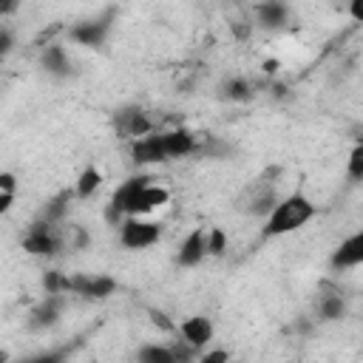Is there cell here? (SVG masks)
<instances>
[{"label": "cell", "mask_w": 363, "mask_h": 363, "mask_svg": "<svg viewBox=\"0 0 363 363\" xmlns=\"http://www.w3.org/2000/svg\"><path fill=\"white\" fill-rule=\"evenodd\" d=\"M315 213H318V207L312 204V199H309L306 193L295 190V193H289V196H284V199H278V201L272 204V210L264 216V230H261V235H264V238L289 235V233L301 230L303 224H309V221L315 218Z\"/></svg>", "instance_id": "obj_2"}, {"label": "cell", "mask_w": 363, "mask_h": 363, "mask_svg": "<svg viewBox=\"0 0 363 363\" xmlns=\"http://www.w3.org/2000/svg\"><path fill=\"white\" fill-rule=\"evenodd\" d=\"M363 261V233H354L349 235L346 241H340V247L332 252V269H349V267H357Z\"/></svg>", "instance_id": "obj_11"}, {"label": "cell", "mask_w": 363, "mask_h": 363, "mask_svg": "<svg viewBox=\"0 0 363 363\" xmlns=\"http://www.w3.org/2000/svg\"><path fill=\"white\" fill-rule=\"evenodd\" d=\"M162 238V224L145 216H125L119 224V241L125 250H147Z\"/></svg>", "instance_id": "obj_3"}, {"label": "cell", "mask_w": 363, "mask_h": 363, "mask_svg": "<svg viewBox=\"0 0 363 363\" xmlns=\"http://www.w3.org/2000/svg\"><path fill=\"white\" fill-rule=\"evenodd\" d=\"M346 315V301L340 295H323L318 301V318L320 320H340Z\"/></svg>", "instance_id": "obj_18"}, {"label": "cell", "mask_w": 363, "mask_h": 363, "mask_svg": "<svg viewBox=\"0 0 363 363\" xmlns=\"http://www.w3.org/2000/svg\"><path fill=\"white\" fill-rule=\"evenodd\" d=\"M349 176L354 182L363 179V145H354L352 153H349Z\"/></svg>", "instance_id": "obj_22"}, {"label": "cell", "mask_w": 363, "mask_h": 363, "mask_svg": "<svg viewBox=\"0 0 363 363\" xmlns=\"http://www.w3.org/2000/svg\"><path fill=\"white\" fill-rule=\"evenodd\" d=\"M65 292L88 298V301H102L116 292V281L111 275H88V272L65 275Z\"/></svg>", "instance_id": "obj_5"}, {"label": "cell", "mask_w": 363, "mask_h": 363, "mask_svg": "<svg viewBox=\"0 0 363 363\" xmlns=\"http://www.w3.org/2000/svg\"><path fill=\"white\" fill-rule=\"evenodd\" d=\"M6 357H9V354H6V352H0V360H6Z\"/></svg>", "instance_id": "obj_29"}, {"label": "cell", "mask_w": 363, "mask_h": 363, "mask_svg": "<svg viewBox=\"0 0 363 363\" xmlns=\"http://www.w3.org/2000/svg\"><path fill=\"white\" fill-rule=\"evenodd\" d=\"M130 156H133L136 164H159V162H167V156L162 150V142H159V133H153V130L145 133V136H139L133 142Z\"/></svg>", "instance_id": "obj_10"}, {"label": "cell", "mask_w": 363, "mask_h": 363, "mask_svg": "<svg viewBox=\"0 0 363 363\" xmlns=\"http://www.w3.org/2000/svg\"><path fill=\"white\" fill-rule=\"evenodd\" d=\"M23 250H26L28 255H57V252L62 250V238H60V233L54 230L51 221L40 218V221H34L31 230L23 235Z\"/></svg>", "instance_id": "obj_6"}, {"label": "cell", "mask_w": 363, "mask_h": 363, "mask_svg": "<svg viewBox=\"0 0 363 363\" xmlns=\"http://www.w3.org/2000/svg\"><path fill=\"white\" fill-rule=\"evenodd\" d=\"M40 62H43V68H45L48 74H54V77H68V74H71V60H68L65 48L57 45V43H48V45L43 48Z\"/></svg>", "instance_id": "obj_15"}, {"label": "cell", "mask_w": 363, "mask_h": 363, "mask_svg": "<svg viewBox=\"0 0 363 363\" xmlns=\"http://www.w3.org/2000/svg\"><path fill=\"white\" fill-rule=\"evenodd\" d=\"M224 96H227V99H235V102H244V99L252 96V85H250L247 79H241V77L227 79V85H224Z\"/></svg>", "instance_id": "obj_20"}, {"label": "cell", "mask_w": 363, "mask_h": 363, "mask_svg": "<svg viewBox=\"0 0 363 363\" xmlns=\"http://www.w3.org/2000/svg\"><path fill=\"white\" fill-rule=\"evenodd\" d=\"M204 258H207V230L204 227H196L182 241V247L176 252V264L179 267H199Z\"/></svg>", "instance_id": "obj_9"}, {"label": "cell", "mask_w": 363, "mask_h": 363, "mask_svg": "<svg viewBox=\"0 0 363 363\" xmlns=\"http://www.w3.org/2000/svg\"><path fill=\"white\" fill-rule=\"evenodd\" d=\"M179 335L184 337V343H187L193 352H199V349H204V346L213 340L216 329H213V320H210V318L193 315V318H184V320L179 323Z\"/></svg>", "instance_id": "obj_8"}, {"label": "cell", "mask_w": 363, "mask_h": 363, "mask_svg": "<svg viewBox=\"0 0 363 363\" xmlns=\"http://www.w3.org/2000/svg\"><path fill=\"white\" fill-rule=\"evenodd\" d=\"M150 320H153L159 329H164V332H170V329H173V323L167 320V315H164V312H156V309H150Z\"/></svg>", "instance_id": "obj_23"}, {"label": "cell", "mask_w": 363, "mask_h": 363, "mask_svg": "<svg viewBox=\"0 0 363 363\" xmlns=\"http://www.w3.org/2000/svg\"><path fill=\"white\" fill-rule=\"evenodd\" d=\"M159 142H162V150L170 159H179V156H190L199 150V136L187 128H173V130H162L159 133Z\"/></svg>", "instance_id": "obj_7"}, {"label": "cell", "mask_w": 363, "mask_h": 363, "mask_svg": "<svg viewBox=\"0 0 363 363\" xmlns=\"http://www.w3.org/2000/svg\"><path fill=\"white\" fill-rule=\"evenodd\" d=\"M17 9V0H0V14H9Z\"/></svg>", "instance_id": "obj_28"}, {"label": "cell", "mask_w": 363, "mask_h": 363, "mask_svg": "<svg viewBox=\"0 0 363 363\" xmlns=\"http://www.w3.org/2000/svg\"><path fill=\"white\" fill-rule=\"evenodd\" d=\"M113 122H116L119 133L133 136V139H139V136H145V133L153 130V122H150V119L145 116V111H139V108H125V111H119V113L113 116Z\"/></svg>", "instance_id": "obj_13"}, {"label": "cell", "mask_w": 363, "mask_h": 363, "mask_svg": "<svg viewBox=\"0 0 363 363\" xmlns=\"http://www.w3.org/2000/svg\"><path fill=\"white\" fill-rule=\"evenodd\" d=\"M167 201H170V190L164 184H156L150 176H133L116 187V193L108 201L105 218L119 221L125 216H150Z\"/></svg>", "instance_id": "obj_1"}, {"label": "cell", "mask_w": 363, "mask_h": 363, "mask_svg": "<svg viewBox=\"0 0 363 363\" xmlns=\"http://www.w3.org/2000/svg\"><path fill=\"white\" fill-rule=\"evenodd\" d=\"M99 184H102V173H99V167L88 164V167L79 173L77 184H74V196H79V199H88V196H94V193L99 190Z\"/></svg>", "instance_id": "obj_16"}, {"label": "cell", "mask_w": 363, "mask_h": 363, "mask_svg": "<svg viewBox=\"0 0 363 363\" xmlns=\"http://www.w3.org/2000/svg\"><path fill=\"white\" fill-rule=\"evenodd\" d=\"M136 360H142V363H176L179 354H176V349H170V346L147 343V346H142V349L136 352Z\"/></svg>", "instance_id": "obj_17"}, {"label": "cell", "mask_w": 363, "mask_h": 363, "mask_svg": "<svg viewBox=\"0 0 363 363\" xmlns=\"http://www.w3.org/2000/svg\"><path fill=\"white\" fill-rule=\"evenodd\" d=\"M9 45H11V37H9V31H0V57L9 51Z\"/></svg>", "instance_id": "obj_27"}, {"label": "cell", "mask_w": 363, "mask_h": 363, "mask_svg": "<svg viewBox=\"0 0 363 363\" xmlns=\"http://www.w3.org/2000/svg\"><path fill=\"white\" fill-rule=\"evenodd\" d=\"M11 204H14V193L0 190V216H6V213L11 210Z\"/></svg>", "instance_id": "obj_24"}, {"label": "cell", "mask_w": 363, "mask_h": 363, "mask_svg": "<svg viewBox=\"0 0 363 363\" xmlns=\"http://www.w3.org/2000/svg\"><path fill=\"white\" fill-rule=\"evenodd\" d=\"M224 250H227V235L218 227L207 230V255H221Z\"/></svg>", "instance_id": "obj_21"}, {"label": "cell", "mask_w": 363, "mask_h": 363, "mask_svg": "<svg viewBox=\"0 0 363 363\" xmlns=\"http://www.w3.org/2000/svg\"><path fill=\"white\" fill-rule=\"evenodd\" d=\"M230 354L227 352H201V360L204 363H216V360H227Z\"/></svg>", "instance_id": "obj_26"}, {"label": "cell", "mask_w": 363, "mask_h": 363, "mask_svg": "<svg viewBox=\"0 0 363 363\" xmlns=\"http://www.w3.org/2000/svg\"><path fill=\"white\" fill-rule=\"evenodd\" d=\"M60 312H62V295H54V292H45V298L31 309V329H48L60 320Z\"/></svg>", "instance_id": "obj_12"}, {"label": "cell", "mask_w": 363, "mask_h": 363, "mask_svg": "<svg viewBox=\"0 0 363 363\" xmlns=\"http://www.w3.org/2000/svg\"><path fill=\"white\" fill-rule=\"evenodd\" d=\"M255 20L264 28H284L289 23V6L284 0H261L255 6Z\"/></svg>", "instance_id": "obj_14"}, {"label": "cell", "mask_w": 363, "mask_h": 363, "mask_svg": "<svg viewBox=\"0 0 363 363\" xmlns=\"http://www.w3.org/2000/svg\"><path fill=\"white\" fill-rule=\"evenodd\" d=\"M113 20H116V11L108 9L102 11L99 17H88V20H79L68 28V37L77 43V45H85V48H102L108 34L113 31Z\"/></svg>", "instance_id": "obj_4"}, {"label": "cell", "mask_w": 363, "mask_h": 363, "mask_svg": "<svg viewBox=\"0 0 363 363\" xmlns=\"http://www.w3.org/2000/svg\"><path fill=\"white\" fill-rule=\"evenodd\" d=\"M68 199H71V193L68 190H62L60 196H54L48 204H45V210H43V216L40 218H45V221H60L62 216H65V210H68Z\"/></svg>", "instance_id": "obj_19"}, {"label": "cell", "mask_w": 363, "mask_h": 363, "mask_svg": "<svg viewBox=\"0 0 363 363\" xmlns=\"http://www.w3.org/2000/svg\"><path fill=\"white\" fill-rule=\"evenodd\" d=\"M14 187H17L14 176H11V173H0V190H6V193H14Z\"/></svg>", "instance_id": "obj_25"}]
</instances>
